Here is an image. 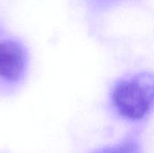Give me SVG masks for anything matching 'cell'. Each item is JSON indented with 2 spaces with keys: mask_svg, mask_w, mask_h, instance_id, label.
I'll list each match as a JSON object with an SVG mask.
<instances>
[{
  "mask_svg": "<svg viewBox=\"0 0 154 153\" xmlns=\"http://www.w3.org/2000/svg\"><path fill=\"white\" fill-rule=\"evenodd\" d=\"M28 57L22 43L12 39L0 40V80L14 85L23 79Z\"/></svg>",
  "mask_w": 154,
  "mask_h": 153,
  "instance_id": "cell-2",
  "label": "cell"
},
{
  "mask_svg": "<svg viewBox=\"0 0 154 153\" xmlns=\"http://www.w3.org/2000/svg\"><path fill=\"white\" fill-rule=\"evenodd\" d=\"M111 106L120 118L142 122L154 109V72L140 70L119 78L110 92Z\"/></svg>",
  "mask_w": 154,
  "mask_h": 153,
  "instance_id": "cell-1",
  "label": "cell"
},
{
  "mask_svg": "<svg viewBox=\"0 0 154 153\" xmlns=\"http://www.w3.org/2000/svg\"><path fill=\"white\" fill-rule=\"evenodd\" d=\"M90 153H143V148L139 138L131 134L116 144L97 149Z\"/></svg>",
  "mask_w": 154,
  "mask_h": 153,
  "instance_id": "cell-3",
  "label": "cell"
}]
</instances>
